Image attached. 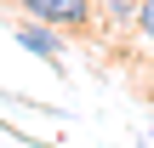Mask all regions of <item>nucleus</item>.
<instances>
[{
	"label": "nucleus",
	"instance_id": "obj_1",
	"mask_svg": "<svg viewBox=\"0 0 154 148\" xmlns=\"http://www.w3.org/2000/svg\"><path fill=\"white\" fill-rule=\"evenodd\" d=\"M23 17L51 23V29H86L91 23V0H17Z\"/></svg>",
	"mask_w": 154,
	"mask_h": 148
},
{
	"label": "nucleus",
	"instance_id": "obj_2",
	"mask_svg": "<svg viewBox=\"0 0 154 148\" xmlns=\"http://www.w3.org/2000/svg\"><path fill=\"white\" fill-rule=\"evenodd\" d=\"M11 40H17L23 51H34L40 63H63V29H51V23H34V17H23V23L11 29Z\"/></svg>",
	"mask_w": 154,
	"mask_h": 148
},
{
	"label": "nucleus",
	"instance_id": "obj_3",
	"mask_svg": "<svg viewBox=\"0 0 154 148\" xmlns=\"http://www.w3.org/2000/svg\"><path fill=\"white\" fill-rule=\"evenodd\" d=\"M131 17H137L143 40H154V0H137V11H131Z\"/></svg>",
	"mask_w": 154,
	"mask_h": 148
}]
</instances>
